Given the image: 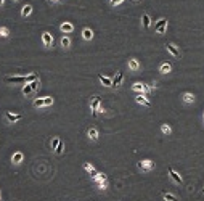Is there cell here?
<instances>
[{
    "instance_id": "9a60e30c",
    "label": "cell",
    "mask_w": 204,
    "mask_h": 201,
    "mask_svg": "<svg viewBox=\"0 0 204 201\" xmlns=\"http://www.w3.org/2000/svg\"><path fill=\"white\" fill-rule=\"evenodd\" d=\"M141 21H143V28H149V24H151V19H149V16L143 13L141 15Z\"/></svg>"
},
{
    "instance_id": "6da1fadb",
    "label": "cell",
    "mask_w": 204,
    "mask_h": 201,
    "mask_svg": "<svg viewBox=\"0 0 204 201\" xmlns=\"http://www.w3.org/2000/svg\"><path fill=\"white\" fill-rule=\"evenodd\" d=\"M5 82H13V84H26V76H6Z\"/></svg>"
},
{
    "instance_id": "ac0fdd59",
    "label": "cell",
    "mask_w": 204,
    "mask_h": 201,
    "mask_svg": "<svg viewBox=\"0 0 204 201\" xmlns=\"http://www.w3.org/2000/svg\"><path fill=\"white\" fill-rule=\"evenodd\" d=\"M84 169H85V171H88V172H90V174H92V175H93V177H97V175H98V172L95 171V169L92 168L90 164H87V163H85V164H84Z\"/></svg>"
},
{
    "instance_id": "5bb4252c",
    "label": "cell",
    "mask_w": 204,
    "mask_h": 201,
    "mask_svg": "<svg viewBox=\"0 0 204 201\" xmlns=\"http://www.w3.org/2000/svg\"><path fill=\"white\" fill-rule=\"evenodd\" d=\"M73 29H74V26L71 24V23H63V24H61V31H63V32H71Z\"/></svg>"
},
{
    "instance_id": "2e32d148",
    "label": "cell",
    "mask_w": 204,
    "mask_h": 201,
    "mask_svg": "<svg viewBox=\"0 0 204 201\" xmlns=\"http://www.w3.org/2000/svg\"><path fill=\"white\" fill-rule=\"evenodd\" d=\"M162 196H164L166 201H178V200H177V196L171 195V193H167V192H162Z\"/></svg>"
},
{
    "instance_id": "4fadbf2b",
    "label": "cell",
    "mask_w": 204,
    "mask_h": 201,
    "mask_svg": "<svg viewBox=\"0 0 204 201\" xmlns=\"http://www.w3.org/2000/svg\"><path fill=\"white\" fill-rule=\"evenodd\" d=\"M166 47H167V50H169V52H171L174 56H180V52L175 48V45H172V43H167Z\"/></svg>"
},
{
    "instance_id": "8fae6325",
    "label": "cell",
    "mask_w": 204,
    "mask_h": 201,
    "mask_svg": "<svg viewBox=\"0 0 204 201\" xmlns=\"http://www.w3.org/2000/svg\"><path fill=\"white\" fill-rule=\"evenodd\" d=\"M6 119H8L10 122H16V121H19L21 119V114H11V113H6Z\"/></svg>"
},
{
    "instance_id": "ffe728a7",
    "label": "cell",
    "mask_w": 204,
    "mask_h": 201,
    "mask_svg": "<svg viewBox=\"0 0 204 201\" xmlns=\"http://www.w3.org/2000/svg\"><path fill=\"white\" fill-rule=\"evenodd\" d=\"M183 101H185V103H193V101H195V97H193L191 93H185L183 95Z\"/></svg>"
},
{
    "instance_id": "4316f807",
    "label": "cell",
    "mask_w": 204,
    "mask_h": 201,
    "mask_svg": "<svg viewBox=\"0 0 204 201\" xmlns=\"http://www.w3.org/2000/svg\"><path fill=\"white\" fill-rule=\"evenodd\" d=\"M69 43H71L69 37H63V39H61V45L63 47H69Z\"/></svg>"
},
{
    "instance_id": "d6986e66",
    "label": "cell",
    "mask_w": 204,
    "mask_h": 201,
    "mask_svg": "<svg viewBox=\"0 0 204 201\" xmlns=\"http://www.w3.org/2000/svg\"><path fill=\"white\" fill-rule=\"evenodd\" d=\"M31 11H32V6H31V5H24V6H23V10H21V15L23 16H28Z\"/></svg>"
},
{
    "instance_id": "e575fe53",
    "label": "cell",
    "mask_w": 204,
    "mask_h": 201,
    "mask_svg": "<svg viewBox=\"0 0 204 201\" xmlns=\"http://www.w3.org/2000/svg\"><path fill=\"white\" fill-rule=\"evenodd\" d=\"M52 103H53V98L47 97V98H45V105H52Z\"/></svg>"
},
{
    "instance_id": "d590c367",
    "label": "cell",
    "mask_w": 204,
    "mask_h": 201,
    "mask_svg": "<svg viewBox=\"0 0 204 201\" xmlns=\"http://www.w3.org/2000/svg\"><path fill=\"white\" fill-rule=\"evenodd\" d=\"M2 3H3V0H0V5H2Z\"/></svg>"
},
{
    "instance_id": "7a4b0ae2",
    "label": "cell",
    "mask_w": 204,
    "mask_h": 201,
    "mask_svg": "<svg viewBox=\"0 0 204 201\" xmlns=\"http://www.w3.org/2000/svg\"><path fill=\"white\" fill-rule=\"evenodd\" d=\"M166 26H167V19H166V18H161V19H159V21L154 24V29L158 31L159 34H164V32H166Z\"/></svg>"
},
{
    "instance_id": "836d02e7",
    "label": "cell",
    "mask_w": 204,
    "mask_h": 201,
    "mask_svg": "<svg viewBox=\"0 0 204 201\" xmlns=\"http://www.w3.org/2000/svg\"><path fill=\"white\" fill-rule=\"evenodd\" d=\"M122 2H124V0H111V5L116 6V5H119V3H122Z\"/></svg>"
},
{
    "instance_id": "603a6c76",
    "label": "cell",
    "mask_w": 204,
    "mask_h": 201,
    "mask_svg": "<svg viewBox=\"0 0 204 201\" xmlns=\"http://www.w3.org/2000/svg\"><path fill=\"white\" fill-rule=\"evenodd\" d=\"M32 87H31V84H26V86L24 87H23V93H24V95H29V93H32Z\"/></svg>"
},
{
    "instance_id": "8992f818",
    "label": "cell",
    "mask_w": 204,
    "mask_h": 201,
    "mask_svg": "<svg viewBox=\"0 0 204 201\" xmlns=\"http://www.w3.org/2000/svg\"><path fill=\"white\" fill-rule=\"evenodd\" d=\"M98 79L101 81V84H103V86L113 87V79H109V77H106V76H103V74H100V76H98Z\"/></svg>"
},
{
    "instance_id": "277c9868",
    "label": "cell",
    "mask_w": 204,
    "mask_h": 201,
    "mask_svg": "<svg viewBox=\"0 0 204 201\" xmlns=\"http://www.w3.org/2000/svg\"><path fill=\"white\" fill-rule=\"evenodd\" d=\"M138 166H140V168L143 169V171H151V169L154 168V164H153L151 161H148V159H146V161H141V163H138Z\"/></svg>"
},
{
    "instance_id": "7c38bea8",
    "label": "cell",
    "mask_w": 204,
    "mask_h": 201,
    "mask_svg": "<svg viewBox=\"0 0 204 201\" xmlns=\"http://www.w3.org/2000/svg\"><path fill=\"white\" fill-rule=\"evenodd\" d=\"M88 137H90L92 140H97V138H98V130L95 127H90V129H88Z\"/></svg>"
},
{
    "instance_id": "7402d4cb",
    "label": "cell",
    "mask_w": 204,
    "mask_h": 201,
    "mask_svg": "<svg viewBox=\"0 0 204 201\" xmlns=\"http://www.w3.org/2000/svg\"><path fill=\"white\" fill-rule=\"evenodd\" d=\"M159 71H161V73H169V71H171V64H169V63H164V64H161V68H159Z\"/></svg>"
},
{
    "instance_id": "8d00e7d4",
    "label": "cell",
    "mask_w": 204,
    "mask_h": 201,
    "mask_svg": "<svg viewBox=\"0 0 204 201\" xmlns=\"http://www.w3.org/2000/svg\"><path fill=\"white\" fill-rule=\"evenodd\" d=\"M203 192H204V188H203Z\"/></svg>"
},
{
    "instance_id": "f1b7e54d",
    "label": "cell",
    "mask_w": 204,
    "mask_h": 201,
    "mask_svg": "<svg viewBox=\"0 0 204 201\" xmlns=\"http://www.w3.org/2000/svg\"><path fill=\"white\" fill-rule=\"evenodd\" d=\"M97 179H98V182H101V183H104V182H106V175H103V174H98V175H97Z\"/></svg>"
},
{
    "instance_id": "4dcf8cb0",
    "label": "cell",
    "mask_w": 204,
    "mask_h": 201,
    "mask_svg": "<svg viewBox=\"0 0 204 201\" xmlns=\"http://www.w3.org/2000/svg\"><path fill=\"white\" fill-rule=\"evenodd\" d=\"M31 87H32V90H37V88H39V81H34V82H31Z\"/></svg>"
},
{
    "instance_id": "cb8c5ba5",
    "label": "cell",
    "mask_w": 204,
    "mask_h": 201,
    "mask_svg": "<svg viewBox=\"0 0 204 201\" xmlns=\"http://www.w3.org/2000/svg\"><path fill=\"white\" fill-rule=\"evenodd\" d=\"M23 159V153H15L13 155V163H21Z\"/></svg>"
},
{
    "instance_id": "83f0119b",
    "label": "cell",
    "mask_w": 204,
    "mask_h": 201,
    "mask_svg": "<svg viewBox=\"0 0 204 201\" xmlns=\"http://www.w3.org/2000/svg\"><path fill=\"white\" fill-rule=\"evenodd\" d=\"M55 151H56V155H61V153H63V142L61 140H60V143H58V146H56Z\"/></svg>"
},
{
    "instance_id": "44dd1931",
    "label": "cell",
    "mask_w": 204,
    "mask_h": 201,
    "mask_svg": "<svg viewBox=\"0 0 204 201\" xmlns=\"http://www.w3.org/2000/svg\"><path fill=\"white\" fill-rule=\"evenodd\" d=\"M129 66H130V69H138V66H140V64H138V61L137 60H129Z\"/></svg>"
},
{
    "instance_id": "5b68a950",
    "label": "cell",
    "mask_w": 204,
    "mask_h": 201,
    "mask_svg": "<svg viewBox=\"0 0 204 201\" xmlns=\"http://www.w3.org/2000/svg\"><path fill=\"white\" fill-rule=\"evenodd\" d=\"M169 175H171V179L174 180V182H177V183H182V177H180L178 174H177L172 168H169Z\"/></svg>"
},
{
    "instance_id": "d6a6232c",
    "label": "cell",
    "mask_w": 204,
    "mask_h": 201,
    "mask_svg": "<svg viewBox=\"0 0 204 201\" xmlns=\"http://www.w3.org/2000/svg\"><path fill=\"white\" fill-rule=\"evenodd\" d=\"M58 143H60V140H58V138H55V140L52 142V148H55V150H56V146H58Z\"/></svg>"
},
{
    "instance_id": "f546056e",
    "label": "cell",
    "mask_w": 204,
    "mask_h": 201,
    "mask_svg": "<svg viewBox=\"0 0 204 201\" xmlns=\"http://www.w3.org/2000/svg\"><path fill=\"white\" fill-rule=\"evenodd\" d=\"M0 36L6 37V36H8V29H6V28H0Z\"/></svg>"
},
{
    "instance_id": "30bf717a",
    "label": "cell",
    "mask_w": 204,
    "mask_h": 201,
    "mask_svg": "<svg viewBox=\"0 0 204 201\" xmlns=\"http://www.w3.org/2000/svg\"><path fill=\"white\" fill-rule=\"evenodd\" d=\"M134 88H135V90H141V92H148L149 90V87L145 86V84H141V82H135L134 84Z\"/></svg>"
},
{
    "instance_id": "1f68e13d",
    "label": "cell",
    "mask_w": 204,
    "mask_h": 201,
    "mask_svg": "<svg viewBox=\"0 0 204 201\" xmlns=\"http://www.w3.org/2000/svg\"><path fill=\"white\" fill-rule=\"evenodd\" d=\"M162 132H164V134H171V127H169V125H162Z\"/></svg>"
},
{
    "instance_id": "e0dca14e",
    "label": "cell",
    "mask_w": 204,
    "mask_h": 201,
    "mask_svg": "<svg viewBox=\"0 0 204 201\" xmlns=\"http://www.w3.org/2000/svg\"><path fill=\"white\" fill-rule=\"evenodd\" d=\"M82 36H84V39H85V40H90L92 37H93V32H92L90 29H84L82 31Z\"/></svg>"
},
{
    "instance_id": "ba28073f",
    "label": "cell",
    "mask_w": 204,
    "mask_h": 201,
    "mask_svg": "<svg viewBox=\"0 0 204 201\" xmlns=\"http://www.w3.org/2000/svg\"><path fill=\"white\" fill-rule=\"evenodd\" d=\"M135 100H137V103H140V105H145V106H151V101L146 100V97H143V95H138Z\"/></svg>"
},
{
    "instance_id": "9c48e42d",
    "label": "cell",
    "mask_w": 204,
    "mask_h": 201,
    "mask_svg": "<svg viewBox=\"0 0 204 201\" xmlns=\"http://www.w3.org/2000/svg\"><path fill=\"white\" fill-rule=\"evenodd\" d=\"M122 79H124V74H122L121 71H119V73H117V76L113 79V87H117V86H121Z\"/></svg>"
},
{
    "instance_id": "d4e9b609",
    "label": "cell",
    "mask_w": 204,
    "mask_h": 201,
    "mask_svg": "<svg viewBox=\"0 0 204 201\" xmlns=\"http://www.w3.org/2000/svg\"><path fill=\"white\" fill-rule=\"evenodd\" d=\"M34 81H37L36 74H29V76H26V84H31V82H34Z\"/></svg>"
},
{
    "instance_id": "52a82bcc",
    "label": "cell",
    "mask_w": 204,
    "mask_h": 201,
    "mask_svg": "<svg viewBox=\"0 0 204 201\" xmlns=\"http://www.w3.org/2000/svg\"><path fill=\"white\" fill-rule=\"evenodd\" d=\"M42 40H43V45H45V47H50V45H52V42H53V39L50 37V34H48V32H43Z\"/></svg>"
},
{
    "instance_id": "3957f363",
    "label": "cell",
    "mask_w": 204,
    "mask_h": 201,
    "mask_svg": "<svg viewBox=\"0 0 204 201\" xmlns=\"http://www.w3.org/2000/svg\"><path fill=\"white\" fill-rule=\"evenodd\" d=\"M98 108H100V97H93L92 98V114L97 116Z\"/></svg>"
},
{
    "instance_id": "484cf974",
    "label": "cell",
    "mask_w": 204,
    "mask_h": 201,
    "mask_svg": "<svg viewBox=\"0 0 204 201\" xmlns=\"http://www.w3.org/2000/svg\"><path fill=\"white\" fill-rule=\"evenodd\" d=\"M34 106H36V108L45 106V98H43V100H36V101H34Z\"/></svg>"
}]
</instances>
